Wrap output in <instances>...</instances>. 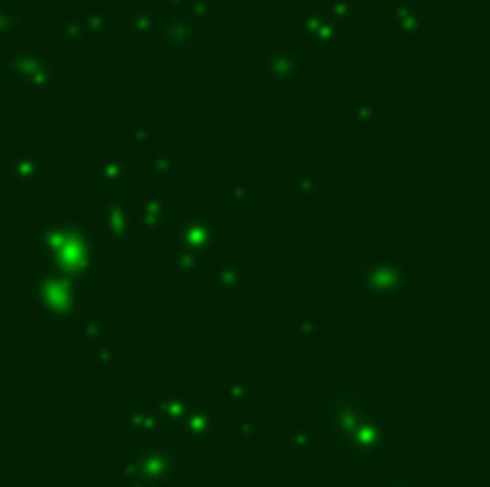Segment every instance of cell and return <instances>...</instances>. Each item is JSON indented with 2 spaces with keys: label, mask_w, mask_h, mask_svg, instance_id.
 Returning a JSON list of instances; mask_svg holds the SVG:
<instances>
[{
  "label": "cell",
  "mask_w": 490,
  "mask_h": 487,
  "mask_svg": "<svg viewBox=\"0 0 490 487\" xmlns=\"http://www.w3.org/2000/svg\"><path fill=\"white\" fill-rule=\"evenodd\" d=\"M95 230L86 224V218H52L46 221L38 235H35V244L38 250L49 258V269H60L66 272L69 278H95Z\"/></svg>",
  "instance_id": "6da1fadb"
},
{
  "label": "cell",
  "mask_w": 490,
  "mask_h": 487,
  "mask_svg": "<svg viewBox=\"0 0 490 487\" xmlns=\"http://www.w3.org/2000/svg\"><path fill=\"white\" fill-rule=\"evenodd\" d=\"M35 292H38V310L49 318H57L64 327L75 324L83 316L80 287L64 276H57L49 267L35 269Z\"/></svg>",
  "instance_id": "7a4b0ae2"
},
{
  "label": "cell",
  "mask_w": 490,
  "mask_h": 487,
  "mask_svg": "<svg viewBox=\"0 0 490 487\" xmlns=\"http://www.w3.org/2000/svg\"><path fill=\"white\" fill-rule=\"evenodd\" d=\"M4 66L32 92H46L57 80V60L46 49H15L4 57Z\"/></svg>",
  "instance_id": "3957f363"
},
{
  "label": "cell",
  "mask_w": 490,
  "mask_h": 487,
  "mask_svg": "<svg viewBox=\"0 0 490 487\" xmlns=\"http://www.w3.org/2000/svg\"><path fill=\"white\" fill-rule=\"evenodd\" d=\"M361 287L373 292L376 298H393L410 287V272L393 258H376L373 264L361 269Z\"/></svg>",
  "instance_id": "277c9868"
},
{
  "label": "cell",
  "mask_w": 490,
  "mask_h": 487,
  "mask_svg": "<svg viewBox=\"0 0 490 487\" xmlns=\"http://www.w3.org/2000/svg\"><path fill=\"white\" fill-rule=\"evenodd\" d=\"M141 476H146L152 484H172L175 476H178V467H175V450L167 447L164 442H152L146 444L144 456L132 465Z\"/></svg>",
  "instance_id": "5b68a950"
},
{
  "label": "cell",
  "mask_w": 490,
  "mask_h": 487,
  "mask_svg": "<svg viewBox=\"0 0 490 487\" xmlns=\"http://www.w3.org/2000/svg\"><path fill=\"white\" fill-rule=\"evenodd\" d=\"M98 218H101V230L104 238L112 244H124L135 238V227H132V216L127 212L124 201H104L98 206Z\"/></svg>",
  "instance_id": "8992f818"
},
{
  "label": "cell",
  "mask_w": 490,
  "mask_h": 487,
  "mask_svg": "<svg viewBox=\"0 0 490 487\" xmlns=\"http://www.w3.org/2000/svg\"><path fill=\"white\" fill-rule=\"evenodd\" d=\"M298 29L307 32V38L313 43H342L344 41L342 23L335 17H330V15H324V9H318V6L307 9L298 17Z\"/></svg>",
  "instance_id": "52a82bcc"
},
{
  "label": "cell",
  "mask_w": 490,
  "mask_h": 487,
  "mask_svg": "<svg viewBox=\"0 0 490 487\" xmlns=\"http://www.w3.org/2000/svg\"><path fill=\"white\" fill-rule=\"evenodd\" d=\"M161 29H164V43L178 52H190L192 46L201 43V23L192 20L190 15H172L169 20L161 23Z\"/></svg>",
  "instance_id": "ba28073f"
},
{
  "label": "cell",
  "mask_w": 490,
  "mask_h": 487,
  "mask_svg": "<svg viewBox=\"0 0 490 487\" xmlns=\"http://www.w3.org/2000/svg\"><path fill=\"white\" fill-rule=\"evenodd\" d=\"M264 72L275 83H293L301 75V55L290 46H275L264 55Z\"/></svg>",
  "instance_id": "9c48e42d"
},
{
  "label": "cell",
  "mask_w": 490,
  "mask_h": 487,
  "mask_svg": "<svg viewBox=\"0 0 490 487\" xmlns=\"http://www.w3.org/2000/svg\"><path fill=\"white\" fill-rule=\"evenodd\" d=\"M181 247H187V250H206L209 244H216L218 232H216V218H201V216H192V218H183L181 227Z\"/></svg>",
  "instance_id": "30bf717a"
},
{
  "label": "cell",
  "mask_w": 490,
  "mask_h": 487,
  "mask_svg": "<svg viewBox=\"0 0 490 487\" xmlns=\"http://www.w3.org/2000/svg\"><path fill=\"white\" fill-rule=\"evenodd\" d=\"M9 169H12V178L18 181L20 187H32V184H38L41 175H43V164H41V158L35 155V152H29V149L18 152L15 161L9 164Z\"/></svg>",
  "instance_id": "8fae6325"
},
{
  "label": "cell",
  "mask_w": 490,
  "mask_h": 487,
  "mask_svg": "<svg viewBox=\"0 0 490 487\" xmlns=\"http://www.w3.org/2000/svg\"><path fill=\"white\" fill-rule=\"evenodd\" d=\"M183 430H187V436H190V442H195V444H204V439L209 436V428H212V413L198 402H192L190 404V410L183 413Z\"/></svg>",
  "instance_id": "7c38bea8"
},
{
  "label": "cell",
  "mask_w": 490,
  "mask_h": 487,
  "mask_svg": "<svg viewBox=\"0 0 490 487\" xmlns=\"http://www.w3.org/2000/svg\"><path fill=\"white\" fill-rule=\"evenodd\" d=\"M130 32H132L141 43H146V41H152V38H158L161 20H158V15L152 12V9L141 6V9H135V15L130 17Z\"/></svg>",
  "instance_id": "4fadbf2b"
},
{
  "label": "cell",
  "mask_w": 490,
  "mask_h": 487,
  "mask_svg": "<svg viewBox=\"0 0 490 487\" xmlns=\"http://www.w3.org/2000/svg\"><path fill=\"white\" fill-rule=\"evenodd\" d=\"M164 209H167V201L164 195L152 192L146 198H141V209H138V224L144 230H158L161 221H164Z\"/></svg>",
  "instance_id": "5bb4252c"
},
{
  "label": "cell",
  "mask_w": 490,
  "mask_h": 487,
  "mask_svg": "<svg viewBox=\"0 0 490 487\" xmlns=\"http://www.w3.org/2000/svg\"><path fill=\"white\" fill-rule=\"evenodd\" d=\"M390 17H393V23L399 26L402 32H407V35L421 32V26H424V9H421V6H407V3L390 6Z\"/></svg>",
  "instance_id": "9a60e30c"
},
{
  "label": "cell",
  "mask_w": 490,
  "mask_h": 487,
  "mask_svg": "<svg viewBox=\"0 0 490 487\" xmlns=\"http://www.w3.org/2000/svg\"><path fill=\"white\" fill-rule=\"evenodd\" d=\"M172 267H175V272H178L181 278H195V276H201L204 258H201V253H195V250L181 247V250L172 255Z\"/></svg>",
  "instance_id": "2e32d148"
},
{
  "label": "cell",
  "mask_w": 490,
  "mask_h": 487,
  "mask_svg": "<svg viewBox=\"0 0 490 487\" xmlns=\"http://www.w3.org/2000/svg\"><path fill=\"white\" fill-rule=\"evenodd\" d=\"M98 184L101 187H120V184H127V164H120L118 158H109L98 167Z\"/></svg>",
  "instance_id": "e0dca14e"
},
{
  "label": "cell",
  "mask_w": 490,
  "mask_h": 487,
  "mask_svg": "<svg viewBox=\"0 0 490 487\" xmlns=\"http://www.w3.org/2000/svg\"><path fill=\"white\" fill-rule=\"evenodd\" d=\"M80 20H83L86 35L89 32H106V29L112 26V9L109 6H86Z\"/></svg>",
  "instance_id": "ac0fdd59"
},
{
  "label": "cell",
  "mask_w": 490,
  "mask_h": 487,
  "mask_svg": "<svg viewBox=\"0 0 490 487\" xmlns=\"http://www.w3.org/2000/svg\"><path fill=\"white\" fill-rule=\"evenodd\" d=\"M57 38H60V43H66V46H72V43H83L86 41V29H83V20L80 17H60L57 20Z\"/></svg>",
  "instance_id": "d6986e66"
},
{
  "label": "cell",
  "mask_w": 490,
  "mask_h": 487,
  "mask_svg": "<svg viewBox=\"0 0 490 487\" xmlns=\"http://www.w3.org/2000/svg\"><path fill=\"white\" fill-rule=\"evenodd\" d=\"M178 169V152L175 149H155L152 152V172L155 175H172Z\"/></svg>",
  "instance_id": "ffe728a7"
},
{
  "label": "cell",
  "mask_w": 490,
  "mask_h": 487,
  "mask_svg": "<svg viewBox=\"0 0 490 487\" xmlns=\"http://www.w3.org/2000/svg\"><path fill=\"white\" fill-rule=\"evenodd\" d=\"M321 192V178L318 175H298L295 178V195L301 201H316Z\"/></svg>",
  "instance_id": "44dd1931"
},
{
  "label": "cell",
  "mask_w": 490,
  "mask_h": 487,
  "mask_svg": "<svg viewBox=\"0 0 490 487\" xmlns=\"http://www.w3.org/2000/svg\"><path fill=\"white\" fill-rule=\"evenodd\" d=\"M216 287L218 290H241L244 287V272L238 267H221L216 272Z\"/></svg>",
  "instance_id": "7402d4cb"
},
{
  "label": "cell",
  "mask_w": 490,
  "mask_h": 487,
  "mask_svg": "<svg viewBox=\"0 0 490 487\" xmlns=\"http://www.w3.org/2000/svg\"><path fill=\"white\" fill-rule=\"evenodd\" d=\"M253 393H255V387H253L250 381H232V384L227 387V402H230L232 407H241V404H247V402L253 399Z\"/></svg>",
  "instance_id": "603a6c76"
},
{
  "label": "cell",
  "mask_w": 490,
  "mask_h": 487,
  "mask_svg": "<svg viewBox=\"0 0 490 487\" xmlns=\"http://www.w3.org/2000/svg\"><path fill=\"white\" fill-rule=\"evenodd\" d=\"M295 336H298V341H318L321 339V321L318 318H301Z\"/></svg>",
  "instance_id": "cb8c5ba5"
},
{
  "label": "cell",
  "mask_w": 490,
  "mask_h": 487,
  "mask_svg": "<svg viewBox=\"0 0 490 487\" xmlns=\"http://www.w3.org/2000/svg\"><path fill=\"white\" fill-rule=\"evenodd\" d=\"M109 330V321L106 318H89L86 324H83V339L89 341V344H95V341H101V336Z\"/></svg>",
  "instance_id": "d4e9b609"
},
{
  "label": "cell",
  "mask_w": 490,
  "mask_h": 487,
  "mask_svg": "<svg viewBox=\"0 0 490 487\" xmlns=\"http://www.w3.org/2000/svg\"><path fill=\"white\" fill-rule=\"evenodd\" d=\"M20 26V15L15 9H0V38H9L12 32H18Z\"/></svg>",
  "instance_id": "484cf974"
},
{
  "label": "cell",
  "mask_w": 490,
  "mask_h": 487,
  "mask_svg": "<svg viewBox=\"0 0 490 487\" xmlns=\"http://www.w3.org/2000/svg\"><path fill=\"white\" fill-rule=\"evenodd\" d=\"M212 9H216V3H212V0H190L187 15H190L192 20H198V23H204V20L212 15Z\"/></svg>",
  "instance_id": "4316f807"
},
{
  "label": "cell",
  "mask_w": 490,
  "mask_h": 487,
  "mask_svg": "<svg viewBox=\"0 0 490 487\" xmlns=\"http://www.w3.org/2000/svg\"><path fill=\"white\" fill-rule=\"evenodd\" d=\"M356 15V3L353 0H330V17H335V20H347V17H353Z\"/></svg>",
  "instance_id": "83f0119b"
},
{
  "label": "cell",
  "mask_w": 490,
  "mask_h": 487,
  "mask_svg": "<svg viewBox=\"0 0 490 487\" xmlns=\"http://www.w3.org/2000/svg\"><path fill=\"white\" fill-rule=\"evenodd\" d=\"M347 118L350 120H373L376 118V104H370V101H361V104H353L350 106V112H347Z\"/></svg>",
  "instance_id": "f1b7e54d"
},
{
  "label": "cell",
  "mask_w": 490,
  "mask_h": 487,
  "mask_svg": "<svg viewBox=\"0 0 490 487\" xmlns=\"http://www.w3.org/2000/svg\"><path fill=\"white\" fill-rule=\"evenodd\" d=\"M290 442H293V447H295V450H313V444H316L307 428H295Z\"/></svg>",
  "instance_id": "f546056e"
},
{
  "label": "cell",
  "mask_w": 490,
  "mask_h": 487,
  "mask_svg": "<svg viewBox=\"0 0 490 487\" xmlns=\"http://www.w3.org/2000/svg\"><path fill=\"white\" fill-rule=\"evenodd\" d=\"M130 138L135 141V143H149L152 141V124H130Z\"/></svg>",
  "instance_id": "4dcf8cb0"
},
{
  "label": "cell",
  "mask_w": 490,
  "mask_h": 487,
  "mask_svg": "<svg viewBox=\"0 0 490 487\" xmlns=\"http://www.w3.org/2000/svg\"><path fill=\"white\" fill-rule=\"evenodd\" d=\"M255 424L250 421V418H238L235 424H232V436H238V439H250V436H255Z\"/></svg>",
  "instance_id": "1f68e13d"
},
{
  "label": "cell",
  "mask_w": 490,
  "mask_h": 487,
  "mask_svg": "<svg viewBox=\"0 0 490 487\" xmlns=\"http://www.w3.org/2000/svg\"><path fill=\"white\" fill-rule=\"evenodd\" d=\"M127 487H155V484H152L146 476H141L135 467H130L127 470Z\"/></svg>",
  "instance_id": "d6a6232c"
},
{
  "label": "cell",
  "mask_w": 490,
  "mask_h": 487,
  "mask_svg": "<svg viewBox=\"0 0 490 487\" xmlns=\"http://www.w3.org/2000/svg\"><path fill=\"white\" fill-rule=\"evenodd\" d=\"M115 361V350L112 347H101L95 353V364H101V367H109V364Z\"/></svg>",
  "instance_id": "836d02e7"
},
{
  "label": "cell",
  "mask_w": 490,
  "mask_h": 487,
  "mask_svg": "<svg viewBox=\"0 0 490 487\" xmlns=\"http://www.w3.org/2000/svg\"><path fill=\"white\" fill-rule=\"evenodd\" d=\"M253 198H255V192L250 187H235L230 192V201H253Z\"/></svg>",
  "instance_id": "e575fe53"
},
{
  "label": "cell",
  "mask_w": 490,
  "mask_h": 487,
  "mask_svg": "<svg viewBox=\"0 0 490 487\" xmlns=\"http://www.w3.org/2000/svg\"><path fill=\"white\" fill-rule=\"evenodd\" d=\"M164 3L175 12V15H187V6H190V0H164Z\"/></svg>",
  "instance_id": "d590c367"
}]
</instances>
